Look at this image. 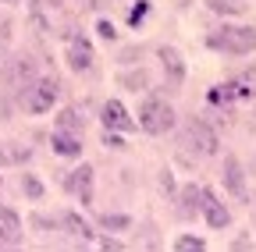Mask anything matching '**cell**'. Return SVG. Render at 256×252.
Returning a JSON list of instances; mask_svg holds the SVG:
<instances>
[{"label":"cell","mask_w":256,"mask_h":252,"mask_svg":"<svg viewBox=\"0 0 256 252\" xmlns=\"http://www.w3.org/2000/svg\"><path fill=\"white\" fill-rule=\"evenodd\" d=\"M206 46L228 57H249L256 50V25H220L206 36Z\"/></svg>","instance_id":"6da1fadb"},{"label":"cell","mask_w":256,"mask_h":252,"mask_svg":"<svg viewBox=\"0 0 256 252\" xmlns=\"http://www.w3.org/2000/svg\"><path fill=\"white\" fill-rule=\"evenodd\" d=\"M136 121H139V132H146V135H168V132H174L178 114L164 96H146L136 110Z\"/></svg>","instance_id":"7a4b0ae2"},{"label":"cell","mask_w":256,"mask_h":252,"mask_svg":"<svg viewBox=\"0 0 256 252\" xmlns=\"http://www.w3.org/2000/svg\"><path fill=\"white\" fill-rule=\"evenodd\" d=\"M182 149L192 156H217L220 153V135L206 117H188L182 128Z\"/></svg>","instance_id":"3957f363"},{"label":"cell","mask_w":256,"mask_h":252,"mask_svg":"<svg viewBox=\"0 0 256 252\" xmlns=\"http://www.w3.org/2000/svg\"><path fill=\"white\" fill-rule=\"evenodd\" d=\"M36 78H40V64H36V57H32V53H14L11 60H4V68H0V85H4L14 100Z\"/></svg>","instance_id":"277c9868"},{"label":"cell","mask_w":256,"mask_h":252,"mask_svg":"<svg viewBox=\"0 0 256 252\" xmlns=\"http://www.w3.org/2000/svg\"><path fill=\"white\" fill-rule=\"evenodd\" d=\"M57 96H60V82L50 78V75H40V78L18 96V107H22L25 114H32V117H43V114H50V110L57 107Z\"/></svg>","instance_id":"5b68a950"},{"label":"cell","mask_w":256,"mask_h":252,"mask_svg":"<svg viewBox=\"0 0 256 252\" xmlns=\"http://www.w3.org/2000/svg\"><path fill=\"white\" fill-rule=\"evenodd\" d=\"M220 188L228 192V199L235 203H249V178H246V167L235 153L224 156V164H220Z\"/></svg>","instance_id":"8992f818"},{"label":"cell","mask_w":256,"mask_h":252,"mask_svg":"<svg viewBox=\"0 0 256 252\" xmlns=\"http://www.w3.org/2000/svg\"><path fill=\"white\" fill-rule=\"evenodd\" d=\"M92 60H96V53H92L89 39L78 32V28H68V36H64V64H68V71L86 75L92 68Z\"/></svg>","instance_id":"52a82bcc"},{"label":"cell","mask_w":256,"mask_h":252,"mask_svg":"<svg viewBox=\"0 0 256 252\" xmlns=\"http://www.w3.org/2000/svg\"><path fill=\"white\" fill-rule=\"evenodd\" d=\"M156 57H160V68H164V89H160V92H171V96H174V92H182V85H185V57L174 50V46H156Z\"/></svg>","instance_id":"ba28073f"},{"label":"cell","mask_w":256,"mask_h":252,"mask_svg":"<svg viewBox=\"0 0 256 252\" xmlns=\"http://www.w3.org/2000/svg\"><path fill=\"white\" fill-rule=\"evenodd\" d=\"M100 121H104V128H110V132H124V135L139 132V121L132 117V110H128L121 100H104L100 103Z\"/></svg>","instance_id":"9c48e42d"},{"label":"cell","mask_w":256,"mask_h":252,"mask_svg":"<svg viewBox=\"0 0 256 252\" xmlns=\"http://www.w3.org/2000/svg\"><path fill=\"white\" fill-rule=\"evenodd\" d=\"M92 181H96V171H92V164H78L72 174H64L60 188H64L68 196H75L82 206H89V203H92Z\"/></svg>","instance_id":"30bf717a"},{"label":"cell","mask_w":256,"mask_h":252,"mask_svg":"<svg viewBox=\"0 0 256 252\" xmlns=\"http://www.w3.org/2000/svg\"><path fill=\"white\" fill-rule=\"evenodd\" d=\"M203 220H206V228L210 231H228L232 228V210L228 206H224L214 192H210V188H203Z\"/></svg>","instance_id":"8fae6325"},{"label":"cell","mask_w":256,"mask_h":252,"mask_svg":"<svg viewBox=\"0 0 256 252\" xmlns=\"http://www.w3.org/2000/svg\"><path fill=\"white\" fill-rule=\"evenodd\" d=\"M50 149H54V156H60V160H78V156H82V135H75V132H57V128H54Z\"/></svg>","instance_id":"7c38bea8"},{"label":"cell","mask_w":256,"mask_h":252,"mask_svg":"<svg viewBox=\"0 0 256 252\" xmlns=\"http://www.w3.org/2000/svg\"><path fill=\"white\" fill-rule=\"evenodd\" d=\"M203 203V185H196V181H188L182 192H178V217L182 220H192V217H200V206Z\"/></svg>","instance_id":"4fadbf2b"},{"label":"cell","mask_w":256,"mask_h":252,"mask_svg":"<svg viewBox=\"0 0 256 252\" xmlns=\"http://www.w3.org/2000/svg\"><path fill=\"white\" fill-rule=\"evenodd\" d=\"M54 128H57V132H75V135H82V132H86V117H82L78 107L68 103V107H60V110H57Z\"/></svg>","instance_id":"5bb4252c"},{"label":"cell","mask_w":256,"mask_h":252,"mask_svg":"<svg viewBox=\"0 0 256 252\" xmlns=\"http://www.w3.org/2000/svg\"><path fill=\"white\" fill-rule=\"evenodd\" d=\"M57 220H60V231H68V235H75V238H92V224L82 217V213H75V210H64V213H57Z\"/></svg>","instance_id":"9a60e30c"},{"label":"cell","mask_w":256,"mask_h":252,"mask_svg":"<svg viewBox=\"0 0 256 252\" xmlns=\"http://www.w3.org/2000/svg\"><path fill=\"white\" fill-rule=\"evenodd\" d=\"M32 160V146L28 142H8L0 146V167H22Z\"/></svg>","instance_id":"2e32d148"},{"label":"cell","mask_w":256,"mask_h":252,"mask_svg":"<svg viewBox=\"0 0 256 252\" xmlns=\"http://www.w3.org/2000/svg\"><path fill=\"white\" fill-rule=\"evenodd\" d=\"M118 82H121V89H128V92H150V85H153V78H150V71H146L142 64L128 68Z\"/></svg>","instance_id":"e0dca14e"},{"label":"cell","mask_w":256,"mask_h":252,"mask_svg":"<svg viewBox=\"0 0 256 252\" xmlns=\"http://www.w3.org/2000/svg\"><path fill=\"white\" fill-rule=\"evenodd\" d=\"M96 224H100L104 231H110V235H124V231L136 228V220H132V213H100Z\"/></svg>","instance_id":"ac0fdd59"},{"label":"cell","mask_w":256,"mask_h":252,"mask_svg":"<svg viewBox=\"0 0 256 252\" xmlns=\"http://www.w3.org/2000/svg\"><path fill=\"white\" fill-rule=\"evenodd\" d=\"M18 188H22V196H25V199H32V203H40V199L46 196V185H43V178H40V174H32V171H25V174H22Z\"/></svg>","instance_id":"d6986e66"},{"label":"cell","mask_w":256,"mask_h":252,"mask_svg":"<svg viewBox=\"0 0 256 252\" xmlns=\"http://www.w3.org/2000/svg\"><path fill=\"white\" fill-rule=\"evenodd\" d=\"M0 224H4L8 231H11V238L22 245V235H25V224H22V217H18V210L14 206H8V203H0Z\"/></svg>","instance_id":"ffe728a7"},{"label":"cell","mask_w":256,"mask_h":252,"mask_svg":"<svg viewBox=\"0 0 256 252\" xmlns=\"http://www.w3.org/2000/svg\"><path fill=\"white\" fill-rule=\"evenodd\" d=\"M206 7L220 18H228V14H242L246 11V0H206Z\"/></svg>","instance_id":"44dd1931"},{"label":"cell","mask_w":256,"mask_h":252,"mask_svg":"<svg viewBox=\"0 0 256 252\" xmlns=\"http://www.w3.org/2000/svg\"><path fill=\"white\" fill-rule=\"evenodd\" d=\"M142 57H146V46H124L121 53H118V64H124V68H136V60H139V64H142Z\"/></svg>","instance_id":"7402d4cb"},{"label":"cell","mask_w":256,"mask_h":252,"mask_svg":"<svg viewBox=\"0 0 256 252\" xmlns=\"http://www.w3.org/2000/svg\"><path fill=\"white\" fill-rule=\"evenodd\" d=\"M174 249H178V252H203V249H206V238H200V235H182V238L174 242Z\"/></svg>","instance_id":"603a6c76"},{"label":"cell","mask_w":256,"mask_h":252,"mask_svg":"<svg viewBox=\"0 0 256 252\" xmlns=\"http://www.w3.org/2000/svg\"><path fill=\"white\" fill-rule=\"evenodd\" d=\"M104 146H107V149H114V153H124V149H128L124 132H110V128H104Z\"/></svg>","instance_id":"cb8c5ba5"},{"label":"cell","mask_w":256,"mask_h":252,"mask_svg":"<svg viewBox=\"0 0 256 252\" xmlns=\"http://www.w3.org/2000/svg\"><path fill=\"white\" fill-rule=\"evenodd\" d=\"M32 228H36V231H57L60 220L57 217H43V213H32Z\"/></svg>","instance_id":"d4e9b609"},{"label":"cell","mask_w":256,"mask_h":252,"mask_svg":"<svg viewBox=\"0 0 256 252\" xmlns=\"http://www.w3.org/2000/svg\"><path fill=\"white\" fill-rule=\"evenodd\" d=\"M160 192L171 196V199H178V181H174L171 171H160Z\"/></svg>","instance_id":"484cf974"},{"label":"cell","mask_w":256,"mask_h":252,"mask_svg":"<svg viewBox=\"0 0 256 252\" xmlns=\"http://www.w3.org/2000/svg\"><path fill=\"white\" fill-rule=\"evenodd\" d=\"M96 36H100V39H107V43H114V39H118V28H114V21L100 18V21H96Z\"/></svg>","instance_id":"4316f807"},{"label":"cell","mask_w":256,"mask_h":252,"mask_svg":"<svg viewBox=\"0 0 256 252\" xmlns=\"http://www.w3.org/2000/svg\"><path fill=\"white\" fill-rule=\"evenodd\" d=\"M146 14H150V0H139V4H136V11L128 14V25H139Z\"/></svg>","instance_id":"83f0119b"},{"label":"cell","mask_w":256,"mask_h":252,"mask_svg":"<svg viewBox=\"0 0 256 252\" xmlns=\"http://www.w3.org/2000/svg\"><path fill=\"white\" fill-rule=\"evenodd\" d=\"M14 245H18V242L11 238V231H8L4 224H0V249H14Z\"/></svg>","instance_id":"f1b7e54d"},{"label":"cell","mask_w":256,"mask_h":252,"mask_svg":"<svg viewBox=\"0 0 256 252\" xmlns=\"http://www.w3.org/2000/svg\"><path fill=\"white\" fill-rule=\"evenodd\" d=\"M11 39V21L4 18V21H0V43H8Z\"/></svg>","instance_id":"f546056e"},{"label":"cell","mask_w":256,"mask_h":252,"mask_svg":"<svg viewBox=\"0 0 256 252\" xmlns=\"http://www.w3.org/2000/svg\"><path fill=\"white\" fill-rule=\"evenodd\" d=\"M100 249H121L118 238H100Z\"/></svg>","instance_id":"4dcf8cb0"},{"label":"cell","mask_w":256,"mask_h":252,"mask_svg":"<svg viewBox=\"0 0 256 252\" xmlns=\"http://www.w3.org/2000/svg\"><path fill=\"white\" fill-rule=\"evenodd\" d=\"M232 249H252V242H249V238H235Z\"/></svg>","instance_id":"1f68e13d"},{"label":"cell","mask_w":256,"mask_h":252,"mask_svg":"<svg viewBox=\"0 0 256 252\" xmlns=\"http://www.w3.org/2000/svg\"><path fill=\"white\" fill-rule=\"evenodd\" d=\"M249 213H252V224H256V199H252V206H249Z\"/></svg>","instance_id":"d6a6232c"},{"label":"cell","mask_w":256,"mask_h":252,"mask_svg":"<svg viewBox=\"0 0 256 252\" xmlns=\"http://www.w3.org/2000/svg\"><path fill=\"white\" fill-rule=\"evenodd\" d=\"M0 4H8V7H14V4H18V0H0Z\"/></svg>","instance_id":"836d02e7"},{"label":"cell","mask_w":256,"mask_h":252,"mask_svg":"<svg viewBox=\"0 0 256 252\" xmlns=\"http://www.w3.org/2000/svg\"><path fill=\"white\" fill-rule=\"evenodd\" d=\"M0 64H4V46H0Z\"/></svg>","instance_id":"e575fe53"},{"label":"cell","mask_w":256,"mask_h":252,"mask_svg":"<svg viewBox=\"0 0 256 252\" xmlns=\"http://www.w3.org/2000/svg\"><path fill=\"white\" fill-rule=\"evenodd\" d=\"M0 188H4V178H0Z\"/></svg>","instance_id":"d590c367"}]
</instances>
